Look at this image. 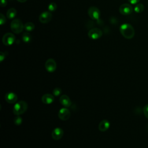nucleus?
<instances>
[{
    "label": "nucleus",
    "instance_id": "f03ea898",
    "mask_svg": "<svg viewBox=\"0 0 148 148\" xmlns=\"http://www.w3.org/2000/svg\"><path fill=\"white\" fill-rule=\"evenodd\" d=\"M28 109V104L24 101H19L15 103L13 108V112L16 116H20L24 113Z\"/></svg>",
    "mask_w": 148,
    "mask_h": 148
},
{
    "label": "nucleus",
    "instance_id": "4be33fe9",
    "mask_svg": "<svg viewBox=\"0 0 148 148\" xmlns=\"http://www.w3.org/2000/svg\"><path fill=\"white\" fill-rule=\"evenodd\" d=\"M61 92H62L61 89L58 87H56V88H54L53 90V95L56 97H58V96L60 95L61 94Z\"/></svg>",
    "mask_w": 148,
    "mask_h": 148
},
{
    "label": "nucleus",
    "instance_id": "5701e85b",
    "mask_svg": "<svg viewBox=\"0 0 148 148\" xmlns=\"http://www.w3.org/2000/svg\"><path fill=\"white\" fill-rule=\"evenodd\" d=\"M143 112L145 116V117L148 119V104H146L144 106L143 108Z\"/></svg>",
    "mask_w": 148,
    "mask_h": 148
},
{
    "label": "nucleus",
    "instance_id": "bb28decb",
    "mask_svg": "<svg viewBox=\"0 0 148 148\" xmlns=\"http://www.w3.org/2000/svg\"><path fill=\"white\" fill-rule=\"evenodd\" d=\"M140 0H128V2L132 4V5H135L137 4Z\"/></svg>",
    "mask_w": 148,
    "mask_h": 148
},
{
    "label": "nucleus",
    "instance_id": "f257e3e1",
    "mask_svg": "<svg viewBox=\"0 0 148 148\" xmlns=\"http://www.w3.org/2000/svg\"><path fill=\"white\" fill-rule=\"evenodd\" d=\"M120 32L121 34L126 39H132L135 35V30L133 27L128 23H124L120 25Z\"/></svg>",
    "mask_w": 148,
    "mask_h": 148
},
{
    "label": "nucleus",
    "instance_id": "a878e982",
    "mask_svg": "<svg viewBox=\"0 0 148 148\" xmlns=\"http://www.w3.org/2000/svg\"><path fill=\"white\" fill-rule=\"evenodd\" d=\"M8 3L7 0H1V7H5L6 6Z\"/></svg>",
    "mask_w": 148,
    "mask_h": 148
},
{
    "label": "nucleus",
    "instance_id": "2eb2a0df",
    "mask_svg": "<svg viewBox=\"0 0 148 148\" xmlns=\"http://www.w3.org/2000/svg\"><path fill=\"white\" fill-rule=\"evenodd\" d=\"M110 125V123L108 120H102L99 124L98 129L101 132H105L109 128Z\"/></svg>",
    "mask_w": 148,
    "mask_h": 148
},
{
    "label": "nucleus",
    "instance_id": "4468645a",
    "mask_svg": "<svg viewBox=\"0 0 148 148\" xmlns=\"http://www.w3.org/2000/svg\"><path fill=\"white\" fill-rule=\"evenodd\" d=\"M60 102L64 107H65V108L69 107L72 104V102L69 97L67 95H65V94L60 96Z\"/></svg>",
    "mask_w": 148,
    "mask_h": 148
},
{
    "label": "nucleus",
    "instance_id": "9b49d317",
    "mask_svg": "<svg viewBox=\"0 0 148 148\" xmlns=\"http://www.w3.org/2000/svg\"><path fill=\"white\" fill-rule=\"evenodd\" d=\"M18 97L14 92H8L5 95V99L9 103H15L17 102Z\"/></svg>",
    "mask_w": 148,
    "mask_h": 148
},
{
    "label": "nucleus",
    "instance_id": "9d476101",
    "mask_svg": "<svg viewBox=\"0 0 148 148\" xmlns=\"http://www.w3.org/2000/svg\"><path fill=\"white\" fill-rule=\"evenodd\" d=\"M51 18H52L51 13H50V12H47V11L42 12L39 17V21L43 24L48 23L51 21Z\"/></svg>",
    "mask_w": 148,
    "mask_h": 148
},
{
    "label": "nucleus",
    "instance_id": "dca6fc26",
    "mask_svg": "<svg viewBox=\"0 0 148 148\" xmlns=\"http://www.w3.org/2000/svg\"><path fill=\"white\" fill-rule=\"evenodd\" d=\"M17 14V10L14 8H10L6 12V16L9 19L14 18Z\"/></svg>",
    "mask_w": 148,
    "mask_h": 148
},
{
    "label": "nucleus",
    "instance_id": "20e7f679",
    "mask_svg": "<svg viewBox=\"0 0 148 148\" xmlns=\"http://www.w3.org/2000/svg\"><path fill=\"white\" fill-rule=\"evenodd\" d=\"M15 41V36L13 34L8 32L6 33L2 37V43L4 45L9 46L14 43Z\"/></svg>",
    "mask_w": 148,
    "mask_h": 148
},
{
    "label": "nucleus",
    "instance_id": "1a4fd4ad",
    "mask_svg": "<svg viewBox=\"0 0 148 148\" xmlns=\"http://www.w3.org/2000/svg\"><path fill=\"white\" fill-rule=\"evenodd\" d=\"M133 8L128 3H123L119 8V12L123 15H129L132 13Z\"/></svg>",
    "mask_w": 148,
    "mask_h": 148
},
{
    "label": "nucleus",
    "instance_id": "39448f33",
    "mask_svg": "<svg viewBox=\"0 0 148 148\" xmlns=\"http://www.w3.org/2000/svg\"><path fill=\"white\" fill-rule=\"evenodd\" d=\"M102 35V30L98 28L91 29L88 32V36L92 40H96L100 38Z\"/></svg>",
    "mask_w": 148,
    "mask_h": 148
},
{
    "label": "nucleus",
    "instance_id": "aec40b11",
    "mask_svg": "<svg viewBox=\"0 0 148 148\" xmlns=\"http://www.w3.org/2000/svg\"><path fill=\"white\" fill-rule=\"evenodd\" d=\"M14 124L16 125H20L23 123V119L20 116H16L13 119Z\"/></svg>",
    "mask_w": 148,
    "mask_h": 148
},
{
    "label": "nucleus",
    "instance_id": "7ed1b4c3",
    "mask_svg": "<svg viewBox=\"0 0 148 148\" xmlns=\"http://www.w3.org/2000/svg\"><path fill=\"white\" fill-rule=\"evenodd\" d=\"M10 29L14 34H18L23 31V29H24V25H23L22 21L20 19L16 18L13 20L11 22Z\"/></svg>",
    "mask_w": 148,
    "mask_h": 148
},
{
    "label": "nucleus",
    "instance_id": "6e6552de",
    "mask_svg": "<svg viewBox=\"0 0 148 148\" xmlns=\"http://www.w3.org/2000/svg\"><path fill=\"white\" fill-rule=\"evenodd\" d=\"M58 117L60 120L65 121L69 119L71 116V112L70 110L68 109V108H62L60 109L58 113Z\"/></svg>",
    "mask_w": 148,
    "mask_h": 148
},
{
    "label": "nucleus",
    "instance_id": "f8f14e48",
    "mask_svg": "<svg viewBox=\"0 0 148 148\" xmlns=\"http://www.w3.org/2000/svg\"><path fill=\"white\" fill-rule=\"evenodd\" d=\"M64 135V131L60 127L55 128L51 132V137L56 140H58L62 138Z\"/></svg>",
    "mask_w": 148,
    "mask_h": 148
},
{
    "label": "nucleus",
    "instance_id": "cd10ccee",
    "mask_svg": "<svg viewBox=\"0 0 148 148\" xmlns=\"http://www.w3.org/2000/svg\"><path fill=\"white\" fill-rule=\"evenodd\" d=\"M18 2H21V3H23V2H26L27 0H17Z\"/></svg>",
    "mask_w": 148,
    "mask_h": 148
},
{
    "label": "nucleus",
    "instance_id": "f3484780",
    "mask_svg": "<svg viewBox=\"0 0 148 148\" xmlns=\"http://www.w3.org/2000/svg\"><path fill=\"white\" fill-rule=\"evenodd\" d=\"M22 39L25 43H29L32 40V36L28 32H25L23 34Z\"/></svg>",
    "mask_w": 148,
    "mask_h": 148
},
{
    "label": "nucleus",
    "instance_id": "b1692460",
    "mask_svg": "<svg viewBox=\"0 0 148 148\" xmlns=\"http://www.w3.org/2000/svg\"><path fill=\"white\" fill-rule=\"evenodd\" d=\"M6 23V18L2 13H0V24L2 25Z\"/></svg>",
    "mask_w": 148,
    "mask_h": 148
},
{
    "label": "nucleus",
    "instance_id": "0eeeda50",
    "mask_svg": "<svg viewBox=\"0 0 148 148\" xmlns=\"http://www.w3.org/2000/svg\"><path fill=\"white\" fill-rule=\"evenodd\" d=\"M45 67L48 72H54L57 68L56 62L53 58H49L45 62Z\"/></svg>",
    "mask_w": 148,
    "mask_h": 148
},
{
    "label": "nucleus",
    "instance_id": "412c9836",
    "mask_svg": "<svg viewBox=\"0 0 148 148\" xmlns=\"http://www.w3.org/2000/svg\"><path fill=\"white\" fill-rule=\"evenodd\" d=\"M47 9L49 12H54L57 9V4L54 2H51L48 5Z\"/></svg>",
    "mask_w": 148,
    "mask_h": 148
},
{
    "label": "nucleus",
    "instance_id": "ddd939ff",
    "mask_svg": "<svg viewBox=\"0 0 148 148\" xmlns=\"http://www.w3.org/2000/svg\"><path fill=\"white\" fill-rule=\"evenodd\" d=\"M42 102L46 105L51 104L54 101V96L51 94H45L41 98Z\"/></svg>",
    "mask_w": 148,
    "mask_h": 148
},
{
    "label": "nucleus",
    "instance_id": "a211bd4d",
    "mask_svg": "<svg viewBox=\"0 0 148 148\" xmlns=\"http://www.w3.org/2000/svg\"><path fill=\"white\" fill-rule=\"evenodd\" d=\"M35 28V25L32 22H27L24 24V29L27 32H31Z\"/></svg>",
    "mask_w": 148,
    "mask_h": 148
},
{
    "label": "nucleus",
    "instance_id": "6ab92c4d",
    "mask_svg": "<svg viewBox=\"0 0 148 148\" xmlns=\"http://www.w3.org/2000/svg\"><path fill=\"white\" fill-rule=\"evenodd\" d=\"M144 8L145 7L142 3H137L134 7V11L138 13H141L143 11Z\"/></svg>",
    "mask_w": 148,
    "mask_h": 148
},
{
    "label": "nucleus",
    "instance_id": "393cba45",
    "mask_svg": "<svg viewBox=\"0 0 148 148\" xmlns=\"http://www.w3.org/2000/svg\"><path fill=\"white\" fill-rule=\"evenodd\" d=\"M5 58V53H3L2 51H1L0 52V61L2 62Z\"/></svg>",
    "mask_w": 148,
    "mask_h": 148
},
{
    "label": "nucleus",
    "instance_id": "423d86ee",
    "mask_svg": "<svg viewBox=\"0 0 148 148\" xmlns=\"http://www.w3.org/2000/svg\"><path fill=\"white\" fill-rule=\"evenodd\" d=\"M88 15L92 20H98L100 17L101 12L98 8L91 6L88 9Z\"/></svg>",
    "mask_w": 148,
    "mask_h": 148
}]
</instances>
